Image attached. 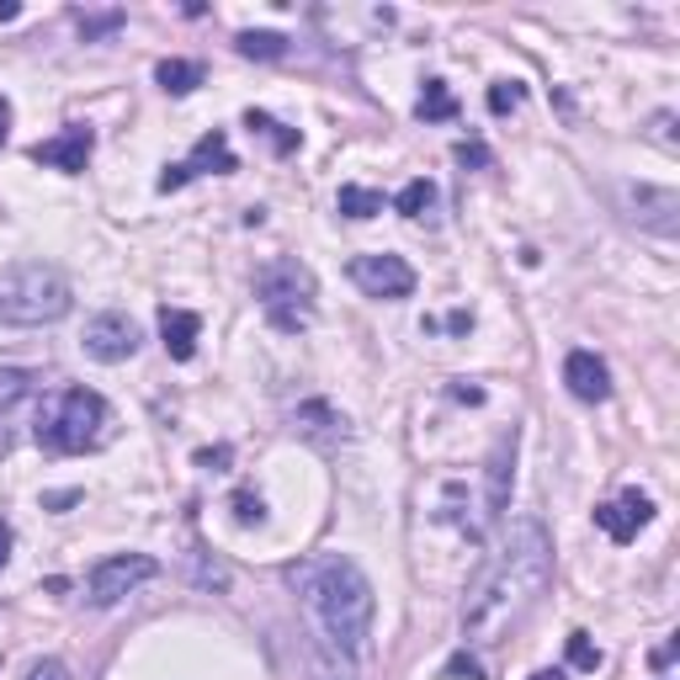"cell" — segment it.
I'll return each instance as SVG.
<instances>
[{
  "mask_svg": "<svg viewBox=\"0 0 680 680\" xmlns=\"http://www.w3.org/2000/svg\"><path fill=\"white\" fill-rule=\"evenodd\" d=\"M548 580H553V537L542 527V516H516L500 553L478 569V580L463 595V638L468 644H505L532 617Z\"/></svg>",
  "mask_w": 680,
  "mask_h": 680,
  "instance_id": "6da1fadb",
  "label": "cell"
},
{
  "mask_svg": "<svg viewBox=\"0 0 680 680\" xmlns=\"http://www.w3.org/2000/svg\"><path fill=\"white\" fill-rule=\"evenodd\" d=\"M288 585L314 622V638L335 644L341 654H361L373 633V580L356 569V559L346 553L303 559L288 569Z\"/></svg>",
  "mask_w": 680,
  "mask_h": 680,
  "instance_id": "7a4b0ae2",
  "label": "cell"
},
{
  "mask_svg": "<svg viewBox=\"0 0 680 680\" xmlns=\"http://www.w3.org/2000/svg\"><path fill=\"white\" fill-rule=\"evenodd\" d=\"M32 436L54 457H80V452H96L112 436V410H107V399L96 388H64V393H54L43 404Z\"/></svg>",
  "mask_w": 680,
  "mask_h": 680,
  "instance_id": "3957f363",
  "label": "cell"
},
{
  "mask_svg": "<svg viewBox=\"0 0 680 680\" xmlns=\"http://www.w3.org/2000/svg\"><path fill=\"white\" fill-rule=\"evenodd\" d=\"M69 303H75L69 277L48 261H28V267H11L0 277V325H60L69 314Z\"/></svg>",
  "mask_w": 680,
  "mask_h": 680,
  "instance_id": "277c9868",
  "label": "cell"
},
{
  "mask_svg": "<svg viewBox=\"0 0 680 680\" xmlns=\"http://www.w3.org/2000/svg\"><path fill=\"white\" fill-rule=\"evenodd\" d=\"M256 298H261V314L271 330L298 335V330L314 325V303H320V282L314 271L303 267L298 256H277L256 271Z\"/></svg>",
  "mask_w": 680,
  "mask_h": 680,
  "instance_id": "5b68a950",
  "label": "cell"
},
{
  "mask_svg": "<svg viewBox=\"0 0 680 680\" xmlns=\"http://www.w3.org/2000/svg\"><path fill=\"white\" fill-rule=\"evenodd\" d=\"M207 171H213V176H235V171H239V154L229 149V133H224V128H207L203 139L192 144V154H186V160H176V165H165L154 186H160V192H181L186 181L207 176Z\"/></svg>",
  "mask_w": 680,
  "mask_h": 680,
  "instance_id": "8992f818",
  "label": "cell"
},
{
  "mask_svg": "<svg viewBox=\"0 0 680 680\" xmlns=\"http://www.w3.org/2000/svg\"><path fill=\"white\" fill-rule=\"evenodd\" d=\"M154 574H160V559H149V553H112V559H101L90 569L86 595L90 606H118L122 595H133Z\"/></svg>",
  "mask_w": 680,
  "mask_h": 680,
  "instance_id": "52a82bcc",
  "label": "cell"
},
{
  "mask_svg": "<svg viewBox=\"0 0 680 680\" xmlns=\"http://www.w3.org/2000/svg\"><path fill=\"white\" fill-rule=\"evenodd\" d=\"M617 197H622V213L638 224V229H649V235L659 239H676L680 229V197L670 192V186H649V181H622L617 186Z\"/></svg>",
  "mask_w": 680,
  "mask_h": 680,
  "instance_id": "ba28073f",
  "label": "cell"
},
{
  "mask_svg": "<svg viewBox=\"0 0 680 680\" xmlns=\"http://www.w3.org/2000/svg\"><path fill=\"white\" fill-rule=\"evenodd\" d=\"M352 282L367 298H388V303H399V298L414 293V267L404 261V256L373 250V256H356L352 261Z\"/></svg>",
  "mask_w": 680,
  "mask_h": 680,
  "instance_id": "9c48e42d",
  "label": "cell"
},
{
  "mask_svg": "<svg viewBox=\"0 0 680 680\" xmlns=\"http://www.w3.org/2000/svg\"><path fill=\"white\" fill-rule=\"evenodd\" d=\"M80 346H86L90 361H128V356L139 352V325L122 314V309H107V314H90L86 320V335H80Z\"/></svg>",
  "mask_w": 680,
  "mask_h": 680,
  "instance_id": "30bf717a",
  "label": "cell"
},
{
  "mask_svg": "<svg viewBox=\"0 0 680 680\" xmlns=\"http://www.w3.org/2000/svg\"><path fill=\"white\" fill-rule=\"evenodd\" d=\"M516 446H521V436H516V425H510L500 442H495L489 463H484V527H500L505 510H510V489H516Z\"/></svg>",
  "mask_w": 680,
  "mask_h": 680,
  "instance_id": "8fae6325",
  "label": "cell"
},
{
  "mask_svg": "<svg viewBox=\"0 0 680 680\" xmlns=\"http://www.w3.org/2000/svg\"><path fill=\"white\" fill-rule=\"evenodd\" d=\"M90 149H96V133L80 128V122H69L54 139H37V144H32V160L48 165V171H64V176H80L90 165Z\"/></svg>",
  "mask_w": 680,
  "mask_h": 680,
  "instance_id": "7c38bea8",
  "label": "cell"
},
{
  "mask_svg": "<svg viewBox=\"0 0 680 680\" xmlns=\"http://www.w3.org/2000/svg\"><path fill=\"white\" fill-rule=\"evenodd\" d=\"M649 521H654V500L644 495V489H622L617 500L595 505V527L612 537V542H633Z\"/></svg>",
  "mask_w": 680,
  "mask_h": 680,
  "instance_id": "4fadbf2b",
  "label": "cell"
},
{
  "mask_svg": "<svg viewBox=\"0 0 680 680\" xmlns=\"http://www.w3.org/2000/svg\"><path fill=\"white\" fill-rule=\"evenodd\" d=\"M563 384H569V393L580 399V404H606L612 399V373H606V361L595 352H569L563 356Z\"/></svg>",
  "mask_w": 680,
  "mask_h": 680,
  "instance_id": "5bb4252c",
  "label": "cell"
},
{
  "mask_svg": "<svg viewBox=\"0 0 680 680\" xmlns=\"http://www.w3.org/2000/svg\"><path fill=\"white\" fill-rule=\"evenodd\" d=\"M197 335H203V314L192 309H160V341H165V356L171 361H192L197 356Z\"/></svg>",
  "mask_w": 680,
  "mask_h": 680,
  "instance_id": "9a60e30c",
  "label": "cell"
},
{
  "mask_svg": "<svg viewBox=\"0 0 680 680\" xmlns=\"http://www.w3.org/2000/svg\"><path fill=\"white\" fill-rule=\"evenodd\" d=\"M293 431L303 436V442H320V446H335L341 436H346V420L335 414V404H325V399H309V404H298L293 414Z\"/></svg>",
  "mask_w": 680,
  "mask_h": 680,
  "instance_id": "2e32d148",
  "label": "cell"
},
{
  "mask_svg": "<svg viewBox=\"0 0 680 680\" xmlns=\"http://www.w3.org/2000/svg\"><path fill=\"white\" fill-rule=\"evenodd\" d=\"M309 680H356V654H341L309 633Z\"/></svg>",
  "mask_w": 680,
  "mask_h": 680,
  "instance_id": "e0dca14e",
  "label": "cell"
},
{
  "mask_svg": "<svg viewBox=\"0 0 680 680\" xmlns=\"http://www.w3.org/2000/svg\"><path fill=\"white\" fill-rule=\"evenodd\" d=\"M154 80H160V90H171V96H192L207 80V69L197 60H165L154 69Z\"/></svg>",
  "mask_w": 680,
  "mask_h": 680,
  "instance_id": "ac0fdd59",
  "label": "cell"
},
{
  "mask_svg": "<svg viewBox=\"0 0 680 680\" xmlns=\"http://www.w3.org/2000/svg\"><path fill=\"white\" fill-rule=\"evenodd\" d=\"M414 118H420V122H446V118H457V96L446 90V80H425L420 101H414Z\"/></svg>",
  "mask_w": 680,
  "mask_h": 680,
  "instance_id": "d6986e66",
  "label": "cell"
},
{
  "mask_svg": "<svg viewBox=\"0 0 680 680\" xmlns=\"http://www.w3.org/2000/svg\"><path fill=\"white\" fill-rule=\"evenodd\" d=\"M245 128H250V133H261V139H271V149H277V154H293V149H298V128H282L271 112H256V107H250V112H245Z\"/></svg>",
  "mask_w": 680,
  "mask_h": 680,
  "instance_id": "ffe728a7",
  "label": "cell"
},
{
  "mask_svg": "<svg viewBox=\"0 0 680 680\" xmlns=\"http://www.w3.org/2000/svg\"><path fill=\"white\" fill-rule=\"evenodd\" d=\"M335 207H341L346 218H378V213H384V192H373V186H341Z\"/></svg>",
  "mask_w": 680,
  "mask_h": 680,
  "instance_id": "44dd1931",
  "label": "cell"
},
{
  "mask_svg": "<svg viewBox=\"0 0 680 680\" xmlns=\"http://www.w3.org/2000/svg\"><path fill=\"white\" fill-rule=\"evenodd\" d=\"M393 207L404 213V218H425L431 207H436V181H425V176H414L399 197H393Z\"/></svg>",
  "mask_w": 680,
  "mask_h": 680,
  "instance_id": "7402d4cb",
  "label": "cell"
},
{
  "mask_svg": "<svg viewBox=\"0 0 680 680\" xmlns=\"http://www.w3.org/2000/svg\"><path fill=\"white\" fill-rule=\"evenodd\" d=\"M235 48L245 60H282V54H288V37H282V32H239Z\"/></svg>",
  "mask_w": 680,
  "mask_h": 680,
  "instance_id": "603a6c76",
  "label": "cell"
},
{
  "mask_svg": "<svg viewBox=\"0 0 680 680\" xmlns=\"http://www.w3.org/2000/svg\"><path fill=\"white\" fill-rule=\"evenodd\" d=\"M122 22H128V11H75V28H80L86 43H101V37L118 32Z\"/></svg>",
  "mask_w": 680,
  "mask_h": 680,
  "instance_id": "cb8c5ba5",
  "label": "cell"
},
{
  "mask_svg": "<svg viewBox=\"0 0 680 680\" xmlns=\"http://www.w3.org/2000/svg\"><path fill=\"white\" fill-rule=\"evenodd\" d=\"M32 384H37V373H28V367H0V410H11L17 399H28Z\"/></svg>",
  "mask_w": 680,
  "mask_h": 680,
  "instance_id": "d4e9b609",
  "label": "cell"
},
{
  "mask_svg": "<svg viewBox=\"0 0 680 680\" xmlns=\"http://www.w3.org/2000/svg\"><path fill=\"white\" fill-rule=\"evenodd\" d=\"M521 101H527V90H521V80H495V86H489V112H495V118H505V112H516Z\"/></svg>",
  "mask_w": 680,
  "mask_h": 680,
  "instance_id": "484cf974",
  "label": "cell"
},
{
  "mask_svg": "<svg viewBox=\"0 0 680 680\" xmlns=\"http://www.w3.org/2000/svg\"><path fill=\"white\" fill-rule=\"evenodd\" d=\"M569 665L574 670H601V649L591 644V633H569Z\"/></svg>",
  "mask_w": 680,
  "mask_h": 680,
  "instance_id": "4316f807",
  "label": "cell"
},
{
  "mask_svg": "<svg viewBox=\"0 0 680 680\" xmlns=\"http://www.w3.org/2000/svg\"><path fill=\"white\" fill-rule=\"evenodd\" d=\"M229 505H235V521H239V527H250V521H261V516H267L261 495H250V489H239V495H235Z\"/></svg>",
  "mask_w": 680,
  "mask_h": 680,
  "instance_id": "83f0119b",
  "label": "cell"
},
{
  "mask_svg": "<svg viewBox=\"0 0 680 680\" xmlns=\"http://www.w3.org/2000/svg\"><path fill=\"white\" fill-rule=\"evenodd\" d=\"M452 154H457V165H474V171H484V165H495V154H489V149L478 144V139H463V144L452 149Z\"/></svg>",
  "mask_w": 680,
  "mask_h": 680,
  "instance_id": "f1b7e54d",
  "label": "cell"
},
{
  "mask_svg": "<svg viewBox=\"0 0 680 680\" xmlns=\"http://www.w3.org/2000/svg\"><path fill=\"white\" fill-rule=\"evenodd\" d=\"M235 463V446H203L197 452V468H207V474H224Z\"/></svg>",
  "mask_w": 680,
  "mask_h": 680,
  "instance_id": "f546056e",
  "label": "cell"
},
{
  "mask_svg": "<svg viewBox=\"0 0 680 680\" xmlns=\"http://www.w3.org/2000/svg\"><path fill=\"white\" fill-rule=\"evenodd\" d=\"M28 680H69V665L64 659H37V665H28Z\"/></svg>",
  "mask_w": 680,
  "mask_h": 680,
  "instance_id": "4dcf8cb0",
  "label": "cell"
},
{
  "mask_svg": "<svg viewBox=\"0 0 680 680\" xmlns=\"http://www.w3.org/2000/svg\"><path fill=\"white\" fill-rule=\"evenodd\" d=\"M452 676H468V680H484V665H478L474 654H452V665H446Z\"/></svg>",
  "mask_w": 680,
  "mask_h": 680,
  "instance_id": "1f68e13d",
  "label": "cell"
},
{
  "mask_svg": "<svg viewBox=\"0 0 680 680\" xmlns=\"http://www.w3.org/2000/svg\"><path fill=\"white\" fill-rule=\"evenodd\" d=\"M649 133H654V139H659L665 149H676V112H659Z\"/></svg>",
  "mask_w": 680,
  "mask_h": 680,
  "instance_id": "d6a6232c",
  "label": "cell"
},
{
  "mask_svg": "<svg viewBox=\"0 0 680 680\" xmlns=\"http://www.w3.org/2000/svg\"><path fill=\"white\" fill-rule=\"evenodd\" d=\"M452 399H463V404H484V388H468V384H452Z\"/></svg>",
  "mask_w": 680,
  "mask_h": 680,
  "instance_id": "836d02e7",
  "label": "cell"
},
{
  "mask_svg": "<svg viewBox=\"0 0 680 680\" xmlns=\"http://www.w3.org/2000/svg\"><path fill=\"white\" fill-rule=\"evenodd\" d=\"M80 500V489H64V495H43V505H48V510H64V505H75Z\"/></svg>",
  "mask_w": 680,
  "mask_h": 680,
  "instance_id": "e575fe53",
  "label": "cell"
},
{
  "mask_svg": "<svg viewBox=\"0 0 680 680\" xmlns=\"http://www.w3.org/2000/svg\"><path fill=\"white\" fill-rule=\"evenodd\" d=\"M446 330H457V335H463V330H474V314H468V309H457V314L446 320Z\"/></svg>",
  "mask_w": 680,
  "mask_h": 680,
  "instance_id": "d590c367",
  "label": "cell"
},
{
  "mask_svg": "<svg viewBox=\"0 0 680 680\" xmlns=\"http://www.w3.org/2000/svg\"><path fill=\"white\" fill-rule=\"evenodd\" d=\"M6 133H11V101L0 96V144H6Z\"/></svg>",
  "mask_w": 680,
  "mask_h": 680,
  "instance_id": "8d00e7d4",
  "label": "cell"
},
{
  "mask_svg": "<svg viewBox=\"0 0 680 680\" xmlns=\"http://www.w3.org/2000/svg\"><path fill=\"white\" fill-rule=\"evenodd\" d=\"M6 559H11V527L0 521V569H6Z\"/></svg>",
  "mask_w": 680,
  "mask_h": 680,
  "instance_id": "74e56055",
  "label": "cell"
},
{
  "mask_svg": "<svg viewBox=\"0 0 680 680\" xmlns=\"http://www.w3.org/2000/svg\"><path fill=\"white\" fill-rule=\"evenodd\" d=\"M670 659H676V644H665V649H654V670H665Z\"/></svg>",
  "mask_w": 680,
  "mask_h": 680,
  "instance_id": "f35d334b",
  "label": "cell"
},
{
  "mask_svg": "<svg viewBox=\"0 0 680 680\" xmlns=\"http://www.w3.org/2000/svg\"><path fill=\"white\" fill-rule=\"evenodd\" d=\"M532 680H563V670H537Z\"/></svg>",
  "mask_w": 680,
  "mask_h": 680,
  "instance_id": "ab89813d",
  "label": "cell"
}]
</instances>
